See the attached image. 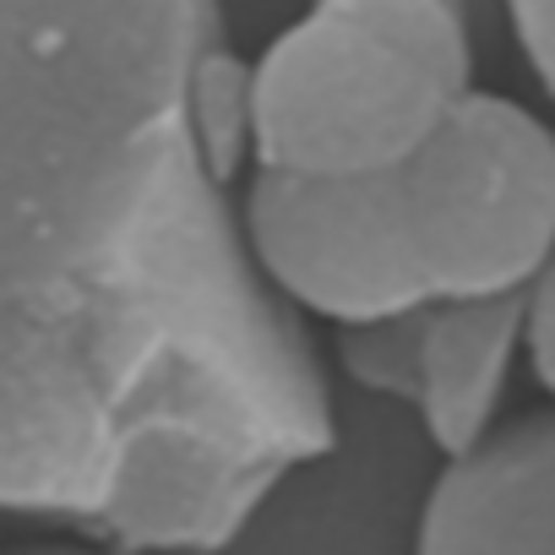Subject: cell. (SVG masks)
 Returning <instances> with one entry per match:
<instances>
[{
  "instance_id": "6da1fadb",
  "label": "cell",
  "mask_w": 555,
  "mask_h": 555,
  "mask_svg": "<svg viewBox=\"0 0 555 555\" xmlns=\"http://www.w3.org/2000/svg\"><path fill=\"white\" fill-rule=\"evenodd\" d=\"M223 0H0V512L212 555L338 447L202 142Z\"/></svg>"
},
{
  "instance_id": "3957f363",
  "label": "cell",
  "mask_w": 555,
  "mask_h": 555,
  "mask_svg": "<svg viewBox=\"0 0 555 555\" xmlns=\"http://www.w3.org/2000/svg\"><path fill=\"white\" fill-rule=\"evenodd\" d=\"M245 66L250 169L376 175L474 93V0H311Z\"/></svg>"
},
{
  "instance_id": "8992f818",
  "label": "cell",
  "mask_w": 555,
  "mask_h": 555,
  "mask_svg": "<svg viewBox=\"0 0 555 555\" xmlns=\"http://www.w3.org/2000/svg\"><path fill=\"white\" fill-rule=\"evenodd\" d=\"M501 7H506L517 55L528 61L533 82L550 88L555 82V0H501Z\"/></svg>"
},
{
  "instance_id": "277c9868",
  "label": "cell",
  "mask_w": 555,
  "mask_h": 555,
  "mask_svg": "<svg viewBox=\"0 0 555 555\" xmlns=\"http://www.w3.org/2000/svg\"><path fill=\"white\" fill-rule=\"evenodd\" d=\"M550 272L506 295L436 300L403 317L338 327V365L354 387L403 398L441 457L501 425L512 376L528 365L550 387Z\"/></svg>"
},
{
  "instance_id": "52a82bcc",
  "label": "cell",
  "mask_w": 555,
  "mask_h": 555,
  "mask_svg": "<svg viewBox=\"0 0 555 555\" xmlns=\"http://www.w3.org/2000/svg\"><path fill=\"white\" fill-rule=\"evenodd\" d=\"M12 555H104V550H88V544H28V550H12Z\"/></svg>"
},
{
  "instance_id": "5b68a950",
  "label": "cell",
  "mask_w": 555,
  "mask_h": 555,
  "mask_svg": "<svg viewBox=\"0 0 555 555\" xmlns=\"http://www.w3.org/2000/svg\"><path fill=\"white\" fill-rule=\"evenodd\" d=\"M414 555H555V420H501L436 474Z\"/></svg>"
},
{
  "instance_id": "7a4b0ae2",
  "label": "cell",
  "mask_w": 555,
  "mask_h": 555,
  "mask_svg": "<svg viewBox=\"0 0 555 555\" xmlns=\"http://www.w3.org/2000/svg\"><path fill=\"white\" fill-rule=\"evenodd\" d=\"M267 289L360 327L436 300L506 295L550 272L555 137L539 109L474 88L430 142L354 180L261 175L234 196Z\"/></svg>"
}]
</instances>
